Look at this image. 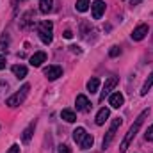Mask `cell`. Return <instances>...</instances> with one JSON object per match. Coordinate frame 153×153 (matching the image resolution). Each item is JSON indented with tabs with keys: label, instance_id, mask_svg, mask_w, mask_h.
Here are the masks:
<instances>
[{
	"label": "cell",
	"instance_id": "6da1fadb",
	"mask_svg": "<svg viewBox=\"0 0 153 153\" xmlns=\"http://www.w3.org/2000/svg\"><path fill=\"white\" fill-rule=\"evenodd\" d=\"M146 116H148V111H143L139 117L135 119V123L130 126V130L126 132V135H125V139H123V143H121V146H119V152H126V148H128V144L134 141V137L137 135V132H139V128L143 126V123H144V119H146Z\"/></svg>",
	"mask_w": 153,
	"mask_h": 153
},
{
	"label": "cell",
	"instance_id": "7a4b0ae2",
	"mask_svg": "<svg viewBox=\"0 0 153 153\" xmlns=\"http://www.w3.org/2000/svg\"><path fill=\"white\" fill-rule=\"evenodd\" d=\"M29 91H30V85H29V84H25L18 93H14L13 96H9V98L5 100V105H9V107H18L20 103H23V100L27 98Z\"/></svg>",
	"mask_w": 153,
	"mask_h": 153
},
{
	"label": "cell",
	"instance_id": "3957f363",
	"mask_svg": "<svg viewBox=\"0 0 153 153\" xmlns=\"http://www.w3.org/2000/svg\"><path fill=\"white\" fill-rule=\"evenodd\" d=\"M52 29H53V25H52V22H41L38 27V34H39V39L45 43V45H50L52 43V39H53V36H52Z\"/></svg>",
	"mask_w": 153,
	"mask_h": 153
},
{
	"label": "cell",
	"instance_id": "277c9868",
	"mask_svg": "<svg viewBox=\"0 0 153 153\" xmlns=\"http://www.w3.org/2000/svg\"><path fill=\"white\" fill-rule=\"evenodd\" d=\"M121 123H123L121 117H116L114 121H112V125H111V128H109V132H107V135L103 137V143H102V148H103V150H107V148L111 146V143H112V139H114L117 128L121 126Z\"/></svg>",
	"mask_w": 153,
	"mask_h": 153
},
{
	"label": "cell",
	"instance_id": "5b68a950",
	"mask_svg": "<svg viewBox=\"0 0 153 153\" xmlns=\"http://www.w3.org/2000/svg\"><path fill=\"white\" fill-rule=\"evenodd\" d=\"M117 82H119V78H117V76H109V78L105 80L103 89H102V93H100V102H103V100H105V96H109V94H111V91L117 85Z\"/></svg>",
	"mask_w": 153,
	"mask_h": 153
},
{
	"label": "cell",
	"instance_id": "8992f818",
	"mask_svg": "<svg viewBox=\"0 0 153 153\" xmlns=\"http://www.w3.org/2000/svg\"><path fill=\"white\" fill-rule=\"evenodd\" d=\"M43 73L48 80H57L59 76H62V68L61 66H48L43 70Z\"/></svg>",
	"mask_w": 153,
	"mask_h": 153
},
{
	"label": "cell",
	"instance_id": "52a82bcc",
	"mask_svg": "<svg viewBox=\"0 0 153 153\" xmlns=\"http://www.w3.org/2000/svg\"><path fill=\"white\" fill-rule=\"evenodd\" d=\"M91 13H93V18H94V20H100V18L103 16V13H105V2H102V0L93 2Z\"/></svg>",
	"mask_w": 153,
	"mask_h": 153
},
{
	"label": "cell",
	"instance_id": "ba28073f",
	"mask_svg": "<svg viewBox=\"0 0 153 153\" xmlns=\"http://www.w3.org/2000/svg\"><path fill=\"white\" fill-rule=\"evenodd\" d=\"M146 34H148V25H146V23H141V25H137V27L134 29L132 39H134V41H141V39L146 38Z\"/></svg>",
	"mask_w": 153,
	"mask_h": 153
},
{
	"label": "cell",
	"instance_id": "9c48e42d",
	"mask_svg": "<svg viewBox=\"0 0 153 153\" xmlns=\"http://www.w3.org/2000/svg\"><path fill=\"white\" fill-rule=\"evenodd\" d=\"M89 109H91V103H89L87 96L78 94V96H76V111H80V112H87Z\"/></svg>",
	"mask_w": 153,
	"mask_h": 153
},
{
	"label": "cell",
	"instance_id": "30bf717a",
	"mask_svg": "<svg viewBox=\"0 0 153 153\" xmlns=\"http://www.w3.org/2000/svg\"><path fill=\"white\" fill-rule=\"evenodd\" d=\"M109 103H111V107L119 109V107L125 103V96H123L121 93H114V94H111V98H109Z\"/></svg>",
	"mask_w": 153,
	"mask_h": 153
},
{
	"label": "cell",
	"instance_id": "8fae6325",
	"mask_svg": "<svg viewBox=\"0 0 153 153\" xmlns=\"http://www.w3.org/2000/svg\"><path fill=\"white\" fill-rule=\"evenodd\" d=\"M45 61H46V53H45V52H36V53L30 57V64H32L34 68H39Z\"/></svg>",
	"mask_w": 153,
	"mask_h": 153
},
{
	"label": "cell",
	"instance_id": "7c38bea8",
	"mask_svg": "<svg viewBox=\"0 0 153 153\" xmlns=\"http://www.w3.org/2000/svg\"><path fill=\"white\" fill-rule=\"evenodd\" d=\"M109 116H111V111L107 107L100 109V112L96 114V125H105V121L109 119Z\"/></svg>",
	"mask_w": 153,
	"mask_h": 153
},
{
	"label": "cell",
	"instance_id": "4fadbf2b",
	"mask_svg": "<svg viewBox=\"0 0 153 153\" xmlns=\"http://www.w3.org/2000/svg\"><path fill=\"white\" fill-rule=\"evenodd\" d=\"M34 128H36V121H32L25 130H23V135H22V139H23V143H29L30 141V137H32V132H34Z\"/></svg>",
	"mask_w": 153,
	"mask_h": 153
},
{
	"label": "cell",
	"instance_id": "5bb4252c",
	"mask_svg": "<svg viewBox=\"0 0 153 153\" xmlns=\"http://www.w3.org/2000/svg\"><path fill=\"white\" fill-rule=\"evenodd\" d=\"M11 70H13L14 76H18V78H23V76H27V68H25V66H22V64H14Z\"/></svg>",
	"mask_w": 153,
	"mask_h": 153
},
{
	"label": "cell",
	"instance_id": "9a60e30c",
	"mask_svg": "<svg viewBox=\"0 0 153 153\" xmlns=\"http://www.w3.org/2000/svg\"><path fill=\"white\" fill-rule=\"evenodd\" d=\"M152 85H153V71L150 73V76L146 78V82L143 84V89H141V94H143V96H146V94H148V91L152 89Z\"/></svg>",
	"mask_w": 153,
	"mask_h": 153
},
{
	"label": "cell",
	"instance_id": "2e32d148",
	"mask_svg": "<svg viewBox=\"0 0 153 153\" xmlns=\"http://www.w3.org/2000/svg\"><path fill=\"white\" fill-rule=\"evenodd\" d=\"M61 117L64 119V121H68V123H73L76 119V116H75V112L71 111V109H64L62 112H61Z\"/></svg>",
	"mask_w": 153,
	"mask_h": 153
},
{
	"label": "cell",
	"instance_id": "e0dca14e",
	"mask_svg": "<svg viewBox=\"0 0 153 153\" xmlns=\"http://www.w3.org/2000/svg\"><path fill=\"white\" fill-rule=\"evenodd\" d=\"M93 143H94L93 135H91V134H85V137L80 141V148H82V150H87V148H91V146H93Z\"/></svg>",
	"mask_w": 153,
	"mask_h": 153
},
{
	"label": "cell",
	"instance_id": "ac0fdd59",
	"mask_svg": "<svg viewBox=\"0 0 153 153\" xmlns=\"http://www.w3.org/2000/svg\"><path fill=\"white\" fill-rule=\"evenodd\" d=\"M52 4H53V0H39V11L41 13H50L52 11Z\"/></svg>",
	"mask_w": 153,
	"mask_h": 153
},
{
	"label": "cell",
	"instance_id": "d6986e66",
	"mask_svg": "<svg viewBox=\"0 0 153 153\" xmlns=\"http://www.w3.org/2000/svg\"><path fill=\"white\" fill-rule=\"evenodd\" d=\"M85 137V128H82V126H78V128H75L73 130V139H75V143H78L80 144V141Z\"/></svg>",
	"mask_w": 153,
	"mask_h": 153
},
{
	"label": "cell",
	"instance_id": "ffe728a7",
	"mask_svg": "<svg viewBox=\"0 0 153 153\" xmlns=\"http://www.w3.org/2000/svg\"><path fill=\"white\" fill-rule=\"evenodd\" d=\"M98 85H100V80H98L96 76H93V78L87 82V91H89V93H96V91H98Z\"/></svg>",
	"mask_w": 153,
	"mask_h": 153
},
{
	"label": "cell",
	"instance_id": "44dd1931",
	"mask_svg": "<svg viewBox=\"0 0 153 153\" xmlns=\"http://www.w3.org/2000/svg\"><path fill=\"white\" fill-rule=\"evenodd\" d=\"M89 5H91V0H76V11H80V13H85L87 9H89Z\"/></svg>",
	"mask_w": 153,
	"mask_h": 153
},
{
	"label": "cell",
	"instance_id": "7402d4cb",
	"mask_svg": "<svg viewBox=\"0 0 153 153\" xmlns=\"http://www.w3.org/2000/svg\"><path fill=\"white\" fill-rule=\"evenodd\" d=\"M119 52H121V50H119L117 46H112V48H111V52H109V55H111V57H117V55H119Z\"/></svg>",
	"mask_w": 153,
	"mask_h": 153
},
{
	"label": "cell",
	"instance_id": "603a6c76",
	"mask_svg": "<svg viewBox=\"0 0 153 153\" xmlns=\"http://www.w3.org/2000/svg\"><path fill=\"white\" fill-rule=\"evenodd\" d=\"M146 139H148V141H153V125L146 130Z\"/></svg>",
	"mask_w": 153,
	"mask_h": 153
},
{
	"label": "cell",
	"instance_id": "cb8c5ba5",
	"mask_svg": "<svg viewBox=\"0 0 153 153\" xmlns=\"http://www.w3.org/2000/svg\"><path fill=\"white\" fill-rule=\"evenodd\" d=\"M7 153H20V146H18V144H13V146L9 148V152H7Z\"/></svg>",
	"mask_w": 153,
	"mask_h": 153
},
{
	"label": "cell",
	"instance_id": "d4e9b609",
	"mask_svg": "<svg viewBox=\"0 0 153 153\" xmlns=\"http://www.w3.org/2000/svg\"><path fill=\"white\" fill-rule=\"evenodd\" d=\"M59 153H70V148H68L66 144H61V146H59Z\"/></svg>",
	"mask_w": 153,
	"mask_h": 153
},
{
	"label": "cell",
	"instance_id": "484cf974",
	"mask_svg": "<svg viewBox=\"0 0 153 153\" xmlns=\"http://www.w3.org/2000/svg\"><path fill=\"white\" fill-rule=\"evenodd\" d=\"M4 68H5V57L0 53V70H4Z\"/></svg>",
	"mask_w": 153,
	"mask_h": 153
},
{
	"label": "cell",
	"instance_id": "4316f807",
	"mask_svg": "<svg viewBox=\"0 0 153 153\" xmlns=\"http://www.w3.org/2000/svg\"><path fill=\"white\" fill-rule=\"evenodd\" d=\"M71 36H73V32H71V30H66V32H64V38H66V39H70Z\"/></svg>",
	"mask_w": 153,
	"mask_h": 153
},
{
	"label": "cell",
	"instance_id": "83f0119b",
	"mask_svg": "<svg viewBox=\"0 0 153 153\" xmlns=\"http://www.w3.org/2000/svg\"><path fill=\"white\" fill-rule=\"evenodd\" d=\"M141 2H143V0H130L132 5H137V4H141Z\"/></svg>",
	"mask_w": 153,
	"mask_h": 153
}]
</instances>
